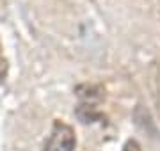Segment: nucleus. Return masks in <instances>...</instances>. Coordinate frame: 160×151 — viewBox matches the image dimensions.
Instances as JSON below:
<instances>
[{"instance_id": "obj_1", "label": "nucleus", "mask_w": 160, "mask_h": 151, "mask_svg": "<svg viewBox=\"0 0 160 151\" xmlns=\"http://www.w3.org/2000/svg\"><path fill=\"white\" fill-rule=\"evenodd\" d=\"M75 146H77V137H75L73 128L57 121L53 124V130L43 151H73Z\"/></svg>"}, {"instance_id": "obj_2", "label": "nucleus", "mask_w": 160, "mask_h": 151, "mask_svg": "<svg viewBox=\"0 0 160 151\" xmlns=\"http://www.w3.org/2000/svg\"><path fill=\"white\" fill-rule=\"evenodd\" d=\"M75 116L78 117V121L84 123V124H92V123H98L103 119L96 103H84V101L75 109Z\"/></svg>"}, {"instance_id": "obj_3", "label": "nucleus", "mask_w": 160, "mask_h": 151, "mask_svg": "<svg viewBox=\"0 0 160 151\" xmlns=\"http://www.w3.org/2000/svg\"><path fill=\"white\" fill-rule=\"evenodd\" d=\"M77 94H78V98L84 100V103H96L103 98L102 87L92 85V84H84V85L77 87Z\"/></svg>"}, {"instance_id": "obj_4", "label": "nucleus", "mask_w": 160, "mask_h": 151, "mask_svg": "<svg viewBox=\"0 0 160 151\" xmlns=\"http://www.w3.org/2000/svg\"><path fill=\"white\" fill-rule=\"evenodd\" d=\"M123 151H141V144H139L135 139H130V140L125 144Z\"/></svg>"}, {"instance_id": "obj_5", "label": "nucleus", "mask_w": 160, "mask_h": 151, "mask_svg": "<svg viewBox=\"0 0 160 151\" xmlns=\"http://www.w3.org/2000/svg\"><path fill=\"white\" fill-rule=\"evenodd\" d=\"M6 70H7V66H6V62L4 61H0V80L6 76Z\"/></svg>"}]
</instances>
